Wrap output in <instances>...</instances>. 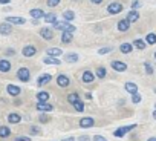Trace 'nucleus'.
I'll return each instance as SVG.
<instances>
[{
    "instance_id": "obj_1",
    "label": "nucleus",
    "mask_w": 156,
    "mask_h": 141,
    "mask_svg": "<svg viewBox=\"0 0 156 141\" xmlns=\"http://www.w3.org/2000/svg\"><path fill=\"white\" fill-rule=\"evenodd\" d=\"M16 77H17L19 81H22V83H28V81L31 80V70H29L26 66H22V67L17 69Z\"/></svg>"
},
{
    "instance_id": "obj_2",
    "label": "nucleus",
    "mask_w": 156,
    "mask_h": 141,
    "mask_svg": "<svg viewBox=\"0 0 156 141\" xmlns=\"http://www.w3.org/2000/svg\"><path fill=\"white\" fill-rule=\"evenodd\" d=\"M52 26H54V29H58V31H61V32H63V31H67V32H72V34H73L75 29H76L73 25H70V23H67V22H64V20H61V22L57 20Z\"/></svg>"
},
{
    "instance_id": "obj_3",
    "label": "nucleus",
    "mask_w": 156,
    "mask_h": 141,
    "mask_svg": "<svg viewBox=\"0 0 156 141\" xmlns=\"http://www.w3.org/2000/svg\"><path fill=\"white\" fill-rule=\"evenodd\" d=\"M135 127H136V124H129V126L118 127V129H115V130H113V136H116V138H122L124 135H127L129 132H132Z\"/></svg>"
},
{
    "instance_id": "obj_4",
    "label": "nucleus",
    "mask_w": 156,
    "mask_h": 141,
    "mask_svg": "<svg viewBox=\"0 0 156 141\" xmlns=\"http://www.w3.org/2000/svg\"><path fill=\"white\" fill-rule=\"evenodd\" d=\"M35 110L38 112V114H48V112H52L54 110V106L49 103V101H46V103H35Z\"/></svg>"
},
{
    "instance_id": "obj_5",
    "label": "nucleus",
    "mask_w": 156,
    "mask_h": 141,
    "mask_svg": "<svg viewBox=\"0 0 156 141\" xmlns=\"http://www.w3.org/2000/svg\"><path fill=\"white\" fill-rule=\"evenodd\" d=\"M78 126H80L81 129H90L95 126V118L92 117H83L80 118V121H78Z\"/></svg>"
},
{
    "instance_id": "obj_6",
    "label": "nucleus",
    "mask_w": 156,
    "mask_h": 141,
    "mask_svg": "<svg viewBox=\"0 0 156 141\" xmlns=\"http://www.w3.org/2000/svg\"><path fill=\"white\" fill-rule=\"evenodd\" d=\"M55 81H57V86L58 88H69V85H70V78L66 75V74H58L57 75V78H55Z\"/></svg>"
},
{
    "instance_id": "obj_7",
    "label": "nucleus",
    "mask_w": 156,
    "mask_h": 141,
    "mask_svg": "<svg viewBox=\"0 0 156 141\" xmlns=\"http://www.w3.org/2000/svg\"><path fill=\"white\" fill-rule=\"evenodd\" d=\"M6 94H8L9 97H12V98H17V97H20V94H22V88L17 86V85H8V86H6Z\"/></svg>"
},
{
    "instance_id": "obj_8",
    "label": "nucleus",
    "mask_w": 156,
    "mask_h": 141,
    "mask_svg": "<svg viewBox=\"0 0 156 141\" xmlns=\"http://www.w3.org/2000/svg\"><path fill=\"white\" fill-rule=\"evenodd\" d=\"M81 81H83L84 85L94 83V81H95V74L92 72V70H89V69L83 70V74H81Z\"/></svg>"
},
{
    "instance_id": "obj_9",
    "label": "nucleus",
    "mask_w": 156,
    "mask_h": 141,
    "mask_svg": "<svg viewBox=\"0 0 156 141\" xmlns=\"http://www.w3.org/2000/svg\"><path fill=\"white\" fill-rule=\"evenodd\" d=\"M110 66H112L113 70H116V72H126L127 70V64L124 61H121V60H113L110 63Z\"/></svg>"
},
{
    "instance_id": "obj_10",
    "label": "nucleus",
    "mask_w": 156,
    "mask_h": 141,
    "mask_svg": "<svg viewBox=\"0 0 156 141\" xmlns=\"http://www.w3.org/2000/svg\"><path fill=\"white\" fill-rule=\"evenodd\" d=\"M122 5L119 3V2H112L109 6H107V13L109 14H112V16H115V14H119L121 11H122Z\"/></svg>"
},
{
    "instance_id": "obj_11",
    "label": "nucleus",
    "mask_w": 156,
    "mask_h": 141,
    "mask_svg": "<svg viewBox=\"0 0 156 141\" xmlns=\"http://www.w3.org/2000/svg\"><path fill=\"white\" fill-rule=\"evenodd\" d=\"M22 54H23V57L31 58V57H34V55L37 54V48H35L34 45H26V46H23Z\"/></svg>"
},
{
    "instance_id": "obj_12",
    "label": "nucleus",
    "mask_w": 156,
    "mask_h": 141,
    "mask_svg": "<svg viewBox=\"0 0 156 141\" xmlns=\"http://www.w3.org/2000/svg\"><path fill=\"white\" fill-rule=\"evenodd\" d=\"M5 22L9 23V25H25L26 23V19L19 17V16H9V17L5 19Z\"/></svg>"
},
{
    "instance_id": "obj_13",
    "label": "nucleus",
    "mask_w": 156,
    "mask_h": 141,
    "mask_svg": "<svg viewBox=\"0 0 156 141\" xmlns=\"http://www.w3.org/2000/svg\"><path fill=\"white\" fill-rule=\"evenodd\" d=\"M51 80H52V75H51V74H41V75L37 78V86H38V88H43V86L49 85Z\"/></svg>"
},
{
    "instance_id": "obj_14",
    "label": "nucleus",
    "mask_w": 156,
    "mask_h": 141,
    "mask_svg": "<svg viewBox=\"0 0 156 141\" xmlns=\"http://www.w3.org/2000/svg\"><path fill=\"white\" fill-rule=\"evenodd\" d=\"M11 69H12V64H11L9 60H6V58L0 60V72H2V74H8Z\"/></svg>"
},
{
    "instance_id": "obj_15",
    "label": "nucleus",
    "mask_w": 156,
    "mask_h": 141,
    "mask_svg": "<svg viewBox=\"0 0 156 141\" xmlns=\"http://www.w3.org/2000/svg\"><path fill=\"white\" fill-rule=\"evenodd\" d=\"M6 120H8L9 124H19L22 121V115L19 112H9L8 117H6Z\"/></svg>"
},
{
    "instance_id": "obj_16",
    "label": "nucleus",
    "mask_w": 156,
    "mask_h": 141,
    "mask_svg": "<svg viewBox=\"0 0 156 141\" xmlns=\"http://www.w3.org/2000/svg\"><path fill=\"white\" fill-rule=\"evenodd\" d=\"M40 35H41V38H44V40H52L54 38V29H51V28H41L40 29Z\"/></svg>"
},
{
    "instance_id": "obj_17",
    "label": "nucleus",
    "mask_w": 156,
    "mask_h": 141,
    "mask_svg": "<svg viewBox=\"0 0 156 141\" xmlns=\"http://www.w3.org/2000/svg\"><path fill=\"white\" fill-rule=\"evenodd\" d=\"M49 98H51V95H49L48 91H38L37 95H35V100L38 103H46V101H49Z\"/></svg>"
},
{
    "instance_id": "obj_18",
    "label": "nucleus",
    "mask_w": 156,
    "mask_h": 141,
    "mask_svg": "<svg viewBox=\"0 0 156 141\" xmlns=\"http://www.w3.org/2000/svg\"><path fill=\"white\" fill-rule=\"evenodd\" d=\"M11 32H12V25H9L6 22L0 23V34L2 35H11Z\"/></svg>"
},
{
    "instance_id": "obj_19",
    "label": "nucleus",
    "mask_w": 156,
    "mask_h": 141,
    "mask_svg": "<svg viewBox=\"0 0 156 141\" xmlns=\"http://www.w3.org/2000/svg\"><path fill=\"white\" fill-rule=\"evenodd\" d=\"M124 89H126L130 95L138 94V85H136V83H133V81H127V83L124 85Z\"/></svg>"
},
{
    "instance_id": "obj_20",
    "label": "nucleus",
    "mask_w": 156,
    "mask_h": 141,
    "mask_svg": "<svg viewBox=\"0 0 156 141\" xmlns=\"http://www.w3.org/2000/svg\"><path fill=\"white\" fill-rule=\"evenodd\" d=\"M29 14H31V17H32V19H35V20H40V19H43V17H44V11H43V9H40V8H34V9H31V11H29Z\"/></svg>"
},
{
    "instance_id": "obj_21",
    "label": "nucleus",
    "mask_w": 156,
    "mask_h": 141,
    "mask_svg": "<svg viewBox=\"0 0 156 141\" xmlns=\"http://www.w3.org/2000/svg\"><path fill=\"white\" fill-rule=\"evenodd\" d=\"M43 63L44 64H52V66H60L61 64V60L60 58H55V57H44L43 58Z\"/></svg>"
},
{
    "instance_id": "obj_22",
    "label": "nucleus",
    "mask_w": 156,
    "mask_h": 141,
    "mask_svg": "<svg viewBox=\"0 0 156 141\" xmlns=\"http://www.w3.org/2000/svg\"><path fill=\"white\" fill-rule=\"evenodd\" d=\"M106 75H107V69L104 66H98L97 70H95V78L103 80V78H106Z\"/></svg>"
},
{
    "instance_id": "obj_23",
    "label": "nucleus",
    "mask_w": 156,
    "mask_h": 141,
    "mask_svg": "<svg viewBox=\"0 0 156 141\" xmlns=\"http://www.w3.org/2000/svg\"><path fill=\"white\" fill-rule=\"evenodd\" d=\"M129 23H135V22H138L139 20V13L138 11H135V9H132L129 14H127V19H126Z\"/></svg>"
},
{
    "instance_id": "obj_24",
    "label": "nucleus",
    "mask_w": 156,
    "mask_h": 141,
    "mask_svg": "<svg viewBox=\"0 0 156 141\" xmlns=\"http://www.w3.org/2000/svg\"><path fill=\"white\" fill-rule=\"evenodd\" d=\"M61 54H63V51H61L60 48H49V49L46 51V55H48V57H55V58H58Z\"/></svg>"
},
{
    "instance_id": "obj_25",
    "label": "nucleus",
    "mask_w": 156,
    "mask_h": 141,
    "mask_svg": "<svg viewBox=\"0 0 156 141\" xmlns=\"http://www.w3.org/2000/svg\"><path fill=\"white\" fill-rule=\"evenodd\" d=\"M72 40H73V34H72V32H67V31H63V32H61V42H63L64 45H69Z\"/></svg>"
},
{
    "instance_id": "obj_26",
    "label": "nucleus",
    "mask_w": 156,
    "mask_h": 141,
    "mask_svg": "<svg viewBox=\"0 0 156 141\" xmlns=\"http://www.w3.org/2000/svg\"><path fill=\"white\" fill-rule=\"evenodd\" d=\"M11 136V127L8 126H0V138L5 139V138H9Z\"/></svg>"
},
{
    "instance_id": "obj_27",
    "label": "nucleus",
    "mask_w": 156,
    "mask_h": 141,
    "mask_svg": "<svg viewBox=\"0 0 156 141\" xmlns=\"http://www.w3.org/2000/svg\"><path fill=\"white\" fill-rule=\"evenodd\" d=\"M72 107H73V110L75 112H84V101L83 100H78V101H75V103H72Z\"/></svg>"
},
{
    "instance_id": "obj_28",
    "label": "nucleus",
    "mask_w": 156,
    "mask_h": 141,
    "mask_svg": "<svg viewBox=\"0 0 156 141\" xmlns=\"http://www.w3.org/2000/svg\"><path fill=\"white\" fill-rule=\"evenodd\" d=\"M129 28H130V23H129L126 19H122V20H119V22H118V31L126 32V31H129Z\"/></svg>"
},
{
    "instance_id": "obj_29",
    "label": "nucleus",
    "mask_w": 156,
    "mask_h": 141,
    "mask_svg": "<svg viewBox=\"0 0 156 141\" xmlns=\"http://www.w3.org/2000/svg\"><path fill=\"white\" fill-rule=\"evenodd\" d=\"M66 100H67L69 104H72V103H75V101H78V100H81V98H80V94H78V92H70V94H67Z\"/></svg>"
},
{
    "instance_id": "obj_30",
    "label": "nucleus",
    "mask_w": 156,
    "mask_h": 141,
    "mask_svg": "<svg viewBox=\"0 0 156 141\" xmlns=\"http://www.w3.org/2000/svg\"><path fill=\"white\" fill-rule=\"evenodd\" d=\"M73 19H75V13H73V11L67 9V11H64V13H63V20H64V22L70 23Z\"/></svg>"
},
{
    "instance_id": "obj_31",
    "label": "nucleus",
    "mask_w": 156,
    "mask_h": 141,
    "mask_svg": "<svg viewBox=\"0 0 156 141\" xmlns=\"http://www.w3.org/2000/svg\"><path fill=\"white\" fill-rule=\"evenodd\" d=\"M43 20H44L46 23H52V25H54V23L58 20V17H57V14H54V13H49V14H44Z\"/></svg>"
},
{
    "instance_id": "obj_32",
    "label": "nucleus",
    "mask_w": 156,
    "mask_h": 141,
    "mask_svg": "<svg viewBox=\"0 0 156 141\" xmlns=\"http://www.w3.org/2000/svg\"><path fill=\"white\" fill-rule=\"evenodd\" d=\"M119 51H121L122 54H130V52L133 51V46H132V43H122V45L119 46Z\"/></svg>"
},
{
    "instance_id": "obj_33",
    "label": "nucleus",
    "mask_w": 156,
    "mask_h": 141,
    "mask_svg": "<svg viewBox=\"0 0 156 141\" xmlns=\"http://www.w3.org/2000/svg\"><path fill=\"white\" fill-rule=\"evenodd\" d=\"M132 46H135L136 49H139V51H144L145 49V42L144 40H141V38H136L135 42H133V45Z\"/></svg>"
},
{
    "instance_id": "obj_34",
    "label": "nucleus",
    "mask_w": 156,
    "mask_h": 141,
    "mask_svg": "<svg viewBox=\"0 0 156 141\" xmlns=\"http://www.w3.org/2000/svg\"><path fill=\"white\" fill-rule=\"evenodd\" d=\"M66 61H67V63H76V61H78V54H75V52L66 54Z\"/></svg>"
},
{
    "instance_id": "obj_35",
    "label": "nucleus",
    "mask_w": 156,
    "mask_h": 141,
    "mask_svg": "<svg viewBox=\"0 0 156 141\" xmlns=\"http://www.w3.org/2000/svg\"><path fill=\"white\" fill-rule=\"evenodd\" d=\"M156 43V34L150 32L145 35V45H154Z\"/></svg>"
},
{
    "instance_id": "obj_36",
    "label": "nucleus",
    "mask_w": 156,
    "mask_h": 141,
    "mask_svg": "<svg viewBox=\"0 0 156 141\" xmlns=\"http://www.w3.org/2000/svg\"><path fill=\"white\" fill-rule=\"evenodd\" d=\"M49 121H51V115H48V114H40L38 115V123L40 124H46Z\"/></svg>"
},
{
    "instance_id": "obj_37",
    "label": "nucleus",
    "mask_w": 156,
    "mask_h": 141,
    "mask_svg": "<svg viewBox=\"0 0 156 141\" xmlns=\"http://www.w3.org/2000/svg\"><path fill=\"white\" fill-rule=\"evenodd\" d=\"M29 133H31V135H41L40 126H31V127H29Z\"/></svg>"
},
{
    "instance_id": "obj_38",
    "label": "nucleus",
    "mask_w": 156,
    "mask_h": 141,
    "mask_svg": "<svg viewBox=\"0 0 156 141\" xmlns=\"http://www.w3.org/2000/svg\"><path fill=\"white\" fill-rule=\"evenodd\" d=\"M112 51H113V48H112V46H106V48L98 49V54H100V55H106V54H110Z\"/></svg>"
},
{
    "instance_id": "obj_39",
    "label": "nucleus",
    "mask_w": 156,
    "mask_h": 141,
    "mask_svg": "<svg viewBox=\"0 0 156 141\" xmlns=\"http://www.w3.org/2000/svg\"><path fill=\"white\" fill-rule=\"evenodd\" d=\"M141 100H142V97H141V94H139V92L132 95V103H133V104H138V103H141Z\"/></svg>"
},
{
    "instance_id": "obj_40",
    "label": "nucleus",
    "mask_w": 156,
    "mask_h": 141,
    "mask_svg": "<svg viewBox=\"0 0 156 141\" xmlns=\"http://www.w3.org/2000/svg\"><path fill=\"white\" fill-rule=\"evenodd\" d=\"M144 69H145V74H148V75H151L153 74V66L150 64V63H144Z\"/></svg>"
},
{
    "instance_id": "obj_41",
    "label": "nucleus",
    "mask_w": 156,
    "mask_h": 141,
    "mask_svg": "<svg viewBox=\"0 0 156 141\" xmlns=\"http://www.w3.org/2000/svg\"><path fill=\"white\" fill-rule=\"evenodd\" d=\"M60 2H61V0H46L48 6H51V8H55V6H58V5H60Z\"/></svg>"
},
{
    "instance_id": "obj_42",
    "label": "nucleus",
    "mask_w": 156,
    "mask_h": 141,
    "mask_svg": "<svg viewBox=\"0 0 156 141\" xmlns=\"http://www.w3.org/2000/svg\"><path fill=\"white\" fill-rule=\"evenodd\" d=\"M5 55H6V57H12V55H16V49H14V48H8V49L5 51Z\"/></svg>"
},
{
    "instance_id": "obj_43",
    "label": "nucleus",
    "mask_w": 156,
    "mask_h": 141,
    "mask_svg": "<svg viewBox=\"0 0 156 141\" xmlns=\"http://www.w3.org/2000/svg\"><path fill=\"white\" fill-rule=\"evenodd\" d=\"M16 141H31V136H26V135H19V136H16Z\"/></svg>"
},
{
    "instance_id": "obj_44",
    "label": "nucleus",
    "mask_w": 156,
    "mask_h": 141,
    "mask_svg": "<svg viewBox=\"0 0 156 141\" xmlns=\"http://www.w3.org/2000/svg\"><path fill=\"white\" fill-rule=\"evenodd\" d=\"M138 8H141V2H139V0H133V2H132V9H138Z\"/></svg>"
},
{
    "instance_id": "obj_45",
    "label": "nucleus",
    "mask_w": 156,
    "mask_h": 141,
    "mask_svg": "<svg viewBox=\"0 0 156 141\" xmlns=\"http://www.w3.org/2000/svg\"><path fill=\"white\" fill-rule=\"evenodd\" d=\"M76 139H78V141H92L89 135H81V136H78Z\"/></svg>"
},
{
    "instance_id": "obj_46",
    "label": "nucleus",
    "mask_w": 156,
    "mask_h": 141,
    "mask_svg": "<svg viewBox=\"0 0 156 141\" xmlns=\"http://www.w3.org/2000/svg\"><path fill=\"white\" fill-rule=\"evenodd\" d=\"M92 141H107V139H106L103 135H95V136L92 138Z\"/></svg>"
},
{
    "instance_id": "obj_47",
    "label": "nucleus",
    "mask_w": 156,
    "mask_h": 141,
    "mask_svg": "<svg viewBox=\"0 0 156 141\" xmlns=\"http://www.w3.org/2000/svg\"><path fill=\"white\" fill-rule=\"evenodd\" d=\"M22 103H23V101H22V100H19V98H16V100H14V103H12V104H14V106H20V104H22Z\"/></svg>"
},
{
    "instance_id": "obj_48",
    "label": "nucleus",
    "mask_w": 156,
    "mask_h": 141,
    "mask_svg": "<svg viewBox=\"0 0 156 141\" xmlns=\"http://www.w3.org/2000/svg\"><path fill=\"white\" fill-rule=\"evenodd\" d=\"M61 141H76V138H75V136H67V138H64V139H61Z\"/></svg>"
},
{
    "instance_id": "obj_49",
    "label": "nucleus",
    "mask_w": 156,
    "mask_h": 141,
    "mask_svg": "<svg viewBox=\"0 0 156 141\" xmlns=\"http://www.w3.org/2000/svg\"><path fill=\"white\" fill-rule=\"evenodd\" d=\"M90 3H94V5H101L103 0H90Z\"/></svg>"
},
{
    "instance_id": "obj_50",
    "label": "nucleus",
    "mask_w": 156,
    "mask_h": 141,
    "mask_svg": "<svg viewBox=\"0 0 156 141\" xmlns=\"http://www.w3.org/2000/svg\"><path fill=\"white\" fill-rule=\"evenodd\" d=\"M84 98H86V100H92V94H90V92L84 94Z\"/></svg>"
},
{
    "instance_id": "obj_51",
    "label": "nucleus",
    "mask_w": 156,
    "mask_h": 141,
    "mask_svg": "<svg viewBox=\"0 0 156 141\" xmlns=\"http://www.w3.org/2000/svg\"><path fill=\"white\" fill-rule=\"evenodd\" d=\"M11 0H0V5H8Z\"/></svg>"
},
{
    "instance_id": "obj_52",
    "label": "nucleus",
    "mask_w": 156,
    "mask_h": 141,
    "mask_svg": "<svg viewBox=\"0 0 156 141\" xmlns=\"http://www.w3.org/2000/svg\"><path fill=\"white\" fill-rule=\"evenodd\" d=\"M32 25H34V26H37V25H38V20H35V19H32Z\"/></svg>"
},
{
    "instance_id": "obj_53",
    "label": "nucleus",
    "mask_w": 156,
    "mask_h": 141,
    "mask_svg": "<svg viewBox=\"0 0 156 141\" xmlns=\"http://www.w3.org/2000/svg\"><path fill=\"white\" fill-rule=\"evenodd\" d=\"M147 141H156V136H150V138H148Z\"/></svg>"
},
{
    "instance_id": "obj_54",
    "label": "nucleus",
    "mask_w": 156,
    "mask_h": 141,
    "mask_svg": "<svg viewBox=\"0 0 156 141\" xmlns=\"http://www.w3.org/2000/svg\"><path fill=\"white\" fill-rule=\"evenodd\" d=\"M153 118H154V120H156V109H154V110H153Z\"/></svg>"
},
{
    "instance_id": "obj_55",
    "label": "nucleus",
    "mask_w": 156,
    "mask_h": 141,
    "mask_svg": "<svg viewBox=\"0 0 156 141\" xmlns=\"http://www.w3.org/2000/svg\"><path fill=\"white\" fill-rule=\"evenodd\" d=\"M154 58H156V52H154Z\"/></svg>"
},
{
    "instance_id": "obj_56",
    "label": "nucleus",
    "mask_w": 156,
    "mask_h": 141,
    "mask_svg": "<svg viewBox=\"0 0 156 141\" xmlns=\"http://www.w3.org/2000/svg\"><path fill=\"white\" fill-rule=\"evenodd\" d=\"M154 92H156V88H154Z\"/></svg>"
},
{
    "instance_id": "obj_57",
    "label": "nucleus",
    "mask_w": 156,
    "mask_h": 141,
    "mask_svg": "<svg viewBox=\"0 0 156 141\" xmlns=\"http://www.w3.org/2000/svg\"><path fill=\"white\" fill-rule=\"evenodd\" d=\"M154 109H156V104H154Z\"/></svg>"
},
{
    "instance_id": "obj_58",
    "label": "nucleus",
    "mask_w": 156,
    "mask_h": 141,
    "mask_svg": "<svg viewBox=\"0 0 156 141\" xmlns=\"http://www.w3.org/2000/svg\"><path fill=\"white\" fill-rule=\"evenodd\" d=\"M76 2H78V0H76Z\"/></svg>"
}]
</instances>
